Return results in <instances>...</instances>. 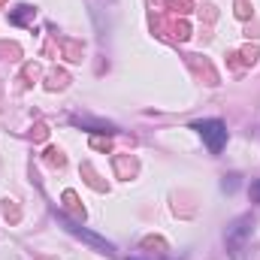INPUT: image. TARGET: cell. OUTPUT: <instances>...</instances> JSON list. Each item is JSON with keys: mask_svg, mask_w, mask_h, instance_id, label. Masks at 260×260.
<instances>
[{"mask_svg": "<svg viewBox=\"0 0 260 260\" xmlns=\"http://www.w3.org/2000/svg\"><path fill=\"white\" fill-rule=\"evenodd\" d=\"M194 130L203 136V142L209 145L212 154H221L224 151V145H227V127H224V121H218V118L194 121Z\"/></svg>", "mask_w": 260, "mask_h": 260, "instance_id": "cell-1", "label": "cell"}, {"mask_svg": "<svg viewBox=\"0 0 260 260\" xmlns=\"http://www.w3.org/2000/svg\"><path fill=\"white\" fill-rule=\"evenodd\" d=\"M251 230V218H239L230 230H227V248L233 251V257L242 260V248H245V236Z\"/></svg>", "mask_w": 260, "mask_h": 260, "instance_id": "cell-2", "label": "cell"}, {"mask_svg": "<svg viewBox=\"0 0 260 260\" xmlns=\"http://www.w3.org/2000/svg\"><path fill=\"white\" fill-rule=\"evenodd\" d=\"M61 221H64V227L70 230V233H76V236H82V239H85V242H91L94 248H100V251H112V245H109V242H103L100 236H94V233H88V230H82L79 224H73V221H67V218H61Z\"/></svg>", "mask_w": 260, "mask_h": 260, "instance_id": "cell-3", "label": "cell"}, {"mask_svg": "<svg viewBox=\"0 0 260 260\" xmlns=\"http://www.w3.org/2000/svg\"><path fill=\"white\" fill-rule=\"evenodd\" d=\"M27 15H34V9H30V6H18V9L12 12V21H15V24H24Z\"/></svg>", "mask_w": 260, "mask_h": 260, "instance_id": "cell-4", "label": "cell"}, {"mask_svg": "<svg viewBox=\"0 0 260 260\" xmlns=\"http://www.w3.org/2000/svg\"><path fill=\"white\" fill-rule=\"evenodd\" d=\"M170 6H173L176 12H188V0H170Z\"/></svg>", "mask_w": 260, "mask_h": 260, "instance_id": "cell-5", "label": "cell"}, {"mask_svg": "<svg viewBox=\"0 0 260 260\" xmlns=\"http://www.w3.org/2000/svg\"><path fill=\"white\" fill-rule=\"evenodd\" d=\"M251 197L260 203V182H257V185H251Z\"/></svg>", "mask_w": 260, "mask_h": 260, "instance_id": "cell-6", "label": "cell"}]
</instances>
